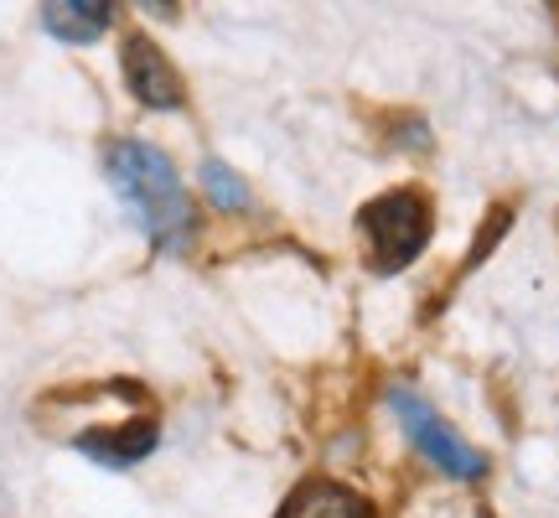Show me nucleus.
<instances>
[{"mask_svg":"<svg viewBox=\"0 0 559 518\" xmlns=\"http://www.w3.org/2000/svg\"><path fill=\"white\" fill-rule=\"evenodd\" d=\"M109 181L124 198V208L140 219V228L160 249H181L192 239V202L181 192L177 166L145 140H120L109 151Z\"/></svg>","mask_w":559,"mask_h":518,"instance_id":"obj_1","label":"nucleus"},{"mask_svg":"<svg viewBox=\"0 0 559 518\" xmlns=\"http://www.w3.org/2000/svg\"><path fill=\"white\" fill-rule=\"evenodd\" d=\"M358 223L368 244H373V264L379 270H404L430 239V208L415 192H383V198L362 208Z\"/></svg>","mask_w":559,"mask_h":518,"instance_id":"obj_2","label":"nucleus"},{"mask_svg":"<svg viewBox=\"0 0 559 518\" xmlns=\"http://www.w3.org/2000/svg\"><path fill=\"white\" fill-rule=\"evenodd\" d=\"M394 410H400L409 440L436 461L440 472H451V478H481V451H472V446H466V440H461L456 431H451V425L415 395V389H394Z\"/></svg>","mask_w":559,"mask_h":518,"instance_id":"obj_3","label":"nucleus"},{"mask_svg":"<svg viewBox=\"0 0 559 518\" xmlns=\"http://www.w3.org/2000/svg\"><path fill=\"white\" fill-rule=\"evenodd\" d=\"M124 83H130V94L140 104H151V109H177L181 104V79L177 68L166 62L151 37H130L124 42Z\"/></svg>","mask_w":559,"mask_h":518,"instance_id":"obj_4","label":"nucleus"},{"mask_svg":"<svg viewBox=\"0 0 559 518\" xmlns=\"http://www.w3.org/2000/svg\"><path fill=\"white\" fill-rule=\"evenodd\" d=\"M275 518H373V508H368V498H358L353 487L317 478V482H300Z\"/></svg>","mask_w":559,"mask_h":518,"instance_id":"obj_5","label":"nucleus"},{"mask_svg":"<svg viewBox=\"0 0 559 518\" xmlns=\"http://www.w3.org/2000/svg\"><path fill=\"white\" fill-rule=\"evenodd\" d=\"M115 5L104 0H58V5H41V26L62 42H94L109 26Z\"/></svg>","mask_w":559,"mask_h":518,"instance_id":"obj_6","label":"nucleus"},{"mask_svg":"<svg viewBox=\"0 0 559 518\" xmlns=\"http://www.w3.org/2000/svg\"><path fill=\"white\" fill-rule=\"evenodd\" d=\"M202 181H207V198L218 202V208H243V202H249V187H243L223 161H207V166H202Z\"/></svg>","mask_w":559,"mask_h":518,"instance_id":"obj_7","label":"nucleus"}]
</instances>
